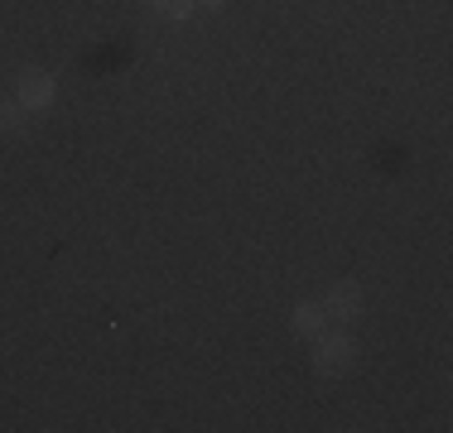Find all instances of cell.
Masks as SVG:
<instances>
[{"instance_id":"cell-1","label":"cell","mask_w":453,"mask_h":433,"mask_svg":"<svg viewBox=\"0 0 453 433\" xmlns=\"http://www.w3.org/2000/svg\"><path fill=\"white\" fill-rule=\"evenodd\" d=\"M352 361H357V342L348 332H328V338L314 342V371L319 376H342V371H352Z\"/></svg>"},{"instance_id":"cell-2","label":"cell","mask_w":453,"mask_h":433,"mask_svg":"<svg viewBox=\"0 0 453 433\" xmlns=\"http://www.w3.org/2000/svg\"><path fill=\"white\" fill-rule=\"evenodd\" d=\"M15 102L25 106V111H44V106L53 102V78H49V72H39V68L19 72V78H15Z\"/></svg>"},{"instance_id":"cell-3","label":"cell","mask_w":453,"mask_h":433,"mask_svg":"<svg viewBox=\"0 0 453 433\" xmlns=\"http://www.w3.org/2000/svg\"><path fill=\"white\" fill-rule=\"evenodd\" d=\"M323 313H333V318L352 323L362 313V289L352 285V279H338V285L328 289V299H323Z\"/></svg>"},{"instance_id":"cell-4","label":"cell","mask_w":453,"mask_h":433,"mask_svg":"<svg viewBox=\"0 0 453 433\" xmlns=\"http://www.w3.org/2000/svg\"><path fill=\"white\" fill-rule=\"evenodd\" d=\"M295 332L299 338H319L323 332V303H299L295 308Z\"/></svg>"},{"instance_id":"cell-5","label":"cell","mask_w":453,"mask_h":433,"mask_svg":"<svg viewBox=\"0 0 453 433\" xmlns=\"http://www.w3.org/2000/svg\"><path fill=\"white\" fill-rule=\"evenodd\" d=\"M0 130H10V135H25V130H29L25 106H19V102H0Z\"/></svg>"},{"instance_id":"cell-6","label":"cell","mask_w":453,"mask_h":433,"mask_svg":"<svg viewBox=\"0 0 453 433\" xmlns=\"http://www.w3.org/2000/svg\"><path fill=\"white\" fill-rule=\"evenodd\" d=\"M193 5H198V0H155V10H159V15H169V19H188Z\"/></svg>"},{"instance_id":"cell-7","label":"cell","mask_w":453,"mask_h":433,"mask_svg":"<svg viewBox=\"0 0 453 433\" xmlns=\"http://www.w3.org/2000/svg\"><path fill=\"white\" fill-rule=\"evenodd\" d=\"M198 5H208V10H218V5H222V0H198Z\"/></svg>"}]
</instances>
